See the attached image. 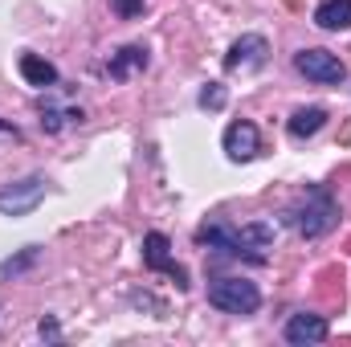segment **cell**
<instances>
[{
	"label": "cell",
	"mask_w": 351,
	"mask_h": 347,
	"mask_svg": "<svg viewBox=\"0 0 351 347\" xmlns=\"http://www.w3.org/2000/svg\"><path fill=\"white\" fill-rule=\"evenodd\" d=\"M282 221H286L298 237L315 241V237H323V233H331V229L339 225V204L331 200V192H323V188H306V196H302L294 208H286Z\"/></svg>",
	"instance_id": "obj_1"
},
{
	"label": "cell",
	"mask_w": 351,
	"mask_h": 347,
	"mask_svg": "<svg viewBox=\"0 0 351 347\" xmlns=\"http://www.w3.org/2000/svg\"><path fill=\"white\" fill-rule=\"evenodd\" d=\"M208 307H217L225 315H254L262 307V290L245 278H217L208 286Z\"/></svg>",
	"instance_id": "obj_2"
},
{
	"label": "cell",
	"mask_w": 351,
	"mask_h": 347,
	"mask_svg": "<svg viewBox=\"0 0 351 347\" xmlns=\"http://www.w3.org/2000/svg\"><path fill=\"white\" fill-rule=\"evenodd\" d=\"M294 70L319 86H339L348 82V66L331 53V49H298L294 53Z\"/></svg>",
	"instance_id": "obj_3"
},
{
	"label": "cell",
	"mask_w": 351,
	"mask_h": 347,
	"mask_svg": "<svg viewBox=\"0 0 351 347\" xmlns=\"http://www.w3.org/2000/svg\"><path fill=\"white\" fill-rule=\"evenodd\" d=\"M45 176H25L16 184H4L0 188V213L4 217H29L41 200H45Z\"/></svg>",
	"instance_id": "obj_4"
},
{
	"label": "cell",
	"mask_w": 351,
	"mask_h": 347,
	"mask_svg": "<svg viewBox=\"0 0 351 347\" xmlns=\"http://www.w3.org/2000/svg\"><path fill=\"white\" fill-rule=\"evenodd\" d=\"M168 250H172V241H168L160 229H156V233H147V237H143V265H147V270H156V274H168L180 290H188V270H184Z\"/></svg>",
	"instance_id": "obj_5"
},
{
	"label": "cell",
	"mask_w": 351,
	"mask_h": 347,
	"mask_svg": "<svg viewBox=\"0 0 351 347\" xmlns=\"http://www.w3.org/2000/svg\"><path fill=\"white\" fill-rule=\"evenodd\" d=\"M265 58H269V41H265L262 33H245L225 53V70L229 74H250V70H262Z\"/></svg>",
	"instance_id": "obj_6"
},
{
	"label": "cell",
	"mask_w": 351,
	"mask_h": 347,
	"mask_svg": "<svg viewBox=\"0 0 351 347\" xmlns=\"http://www.w3.org/2000/svg\"><path fill=\"white\" fill-rule=\"evenodd\" d=\"M327 319L323 315H306V311H298V315H290L286 319V344H294V347H306V344H323L327 339Z\"/></svg>",
	"instance_id": "obj_7"
},
{
	"label": "cell",
	"mask_w": 351,
	"mask_h": 347,
	"mask_svg": "<svg viewBox=\"0 0 351 347\" xmlns=\"http://www.w3.org/2000/svg\"><path fill=\"white\" fill-rule=\"evenodd\" d=\"M258 147H262V135H258V127L254 123H229V131H225V156L229 160H237V164H245V160H254L258 156Z\"/></svg>",
	"instance_id": "obj_8"
},
{
	"label": "cell",
	"mask_w": 351,
	"mask_h": 347,
	"mask_svg": "<svg viewBox=\"0 0 351 347\" xmlns=\"http://www.w3.org/2000/svg\"><path fill=\"white\" fill-rule=\"evenodd\" d=\"M323 127H327V110H323V106H298V110L290 115V123H286L290 139H311V135H319Z\"/></svg>",
	"instance_id": "obj_9"
},
{
	"label": "cell",
	"mask_w": 351,
	"mask_h": 347,
	"mask_svg": "<svg viewBox=\"0 0 351 347\" xmlns=\"http://www.w3.org/2000/svg\"><path fill=\"white\" fill-rule=\"evenodd\" d=\"M147 62H152V58H147V49H143V45H123V49L110 58V66H106V70H110V78H114V82H123V78H131L135 70H147Z\"/></svg>",
	"instance_id": "obj_10"
},
{
	"label": "cell",
	"mask_w": 351,
	"mask_h": 347,
	"mask_svg": "<svg viewBox=\"0 0 351 347\" xmlns=\"http://www.w3.org/2000/svg\"><path fill=\"white\" fill-rule=\"evenodd\" d=\"M315 25L327 33H343L351 29V0H323L315 8Z\"/></svg>",
	"instance_id": "obj_11"
},
{
	"label": "cell",
	"mask_w": 351,
	"mask_h": 347,
	"mask_svg": "<svg viewBox=\"0 0 351 347\" xmlns=\"http://www.w3.org/2000/svg\"><path fill=\"white\" fill-rule=\"evenodd\" d=\"M21 78H25L29 86H37V90L58 86V70H53L45 58H37V53H25V58H21Z\"/></svg>",
	"instance_id": "obj_12"
},
{
	"label": "cell",
	"mask_w": 351,
	"mask_h": 347,
	"mask_svg": "<svg viewBox=\"0 0 351 347\" xmlns=\"http://www.w3.org/2000/svg\"><path fill=\"white\" fill-rule=\"evenodd\" d=\"M66 119H70V123H82V110H58V106L41 102V127H45L49 135H58V131L66 127Z\"/></svg>",
	"instance_id": "obj_13"
},
{
	"label": "cell",
	"mask_w": 351,
	"mask_h": 347,
	"mask_svg": "<svg viewBox=\"0 0 351 347\" xmlns=\"http://www.w3.org/2000/svg\"><path fill=\"white\" fill-rule=\"evenodd\" d=\"M37 258H41V250H37V246H29V250H21L16 258L0 261V278H16V274H25L29 265H37Z\"/></svg>",
	"instance_id": "obj_14"
},
{
	"label": "cell",
	"mask_w": 351,
	"mask_h": 347,
	"mask_svg": "<svg viewBox=\"0 0 351 347\" xmlns=\"http://www.w3.org/2000/svg\"><path fill=\"white\" fill-rule=\"evenodd\" d=\"M225 102H229V94H225L221 82H208V86L200 90V106H204V110H221Z\"/></svg>",
	"instance_id": "obj_15"
},
{
	"label": "cell",
	"mask_w": 351,
	"mask_h": 347,
	"mask_svg": "<svg viewBox=\"0 0 351 347\" xmlns=\"http://www.w3.org/2000/svg\"><path fill=\"white\" fill-rule=\"evenodd\" d=\"M110 8H114L123 21H131V16H139V12H143V0H110Z\"/></svg>",
	"instance_id": "obj_16"
},
{
	"label": "cell",
	"mask_w": 351,
	"mask_h": 347,
	"mask_svg": "<svg viewBox=\"0 0 351 347\" xmlns=\"http://www.w3.org/2000/svg\"><path fill=\"white\" fill-rule=\"evenodd\" d=\"M37 331H41L45 339H58V323H53V319H41V327H37Z\"/></svg>",
	"instance_id": "obj_17"
},
{
	"label": "cell",
	"mask_w": 351,
	"mask_h": 347,
	"mask_svg": "<svg viewBox=\"0 0 351 347\" xmlns=\"http://www.w3.org/2000/svg\"><path fill=\"white\" fill-rule=\"evenodd\" d=\"M0 131H8V135H12V139H16V127H12V123H8V119H0Z\"/></svg>",
	"instance_id": "obj_18"
}]
</instances>
